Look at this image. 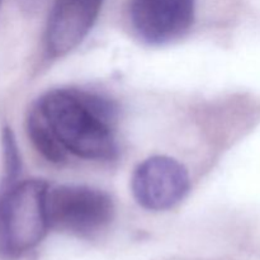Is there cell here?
I'll use <instances>...</instances> for the list:
<instances>
[{"label": "cell", "instance_id": "cell-1", "mask_svg": "<svg viewBox=\"0 0 260 260\" xmlns=\"http://www.w3.org/2000/svg\"><path fill=\"white\" fill-rule=\"evenodd\" d=\"M33 111L66 152L88 160H111L117 154V106L81 89H56L41 96Z\"/></svg>", "mask_w": 260, "mask_h": 260}, {"label": "cell", "instance_id": "cell-2", "mask_svg": "<svg viewBox=\"0 0 260 260\" xmlns=\"http://www.w3.org/2000/svg\"><path fill=\"white\" fill-rule=\"evenodd\" d=\"M47 190L48 184L41 179L7 184L0 194V258L19 259L43 240L51 229Z\"/></svg>", "mask_w": 260, "mask_h": 260}, {"label": "cell", "instance_id": "cell-3", "mask_svg": "<svg viewBox=\"0 0 260 260\" xmlns=\"http://www.w3.org/2000/svg\"><path fill=\"white\" fill-rule=\"evenodd\" d=\"M46 208L51 229L75 235L98 233L111 222L114 212L107 193L86 185L48 187Z\"/></svg>", "mask_w": 260, "mask_h": 260}, {"label": "cell", "instance_id": "cell-4", "mask_svg": "<svg viewBox=\"0 0 260 260\" xmlns=\"http://www.w3.org/2000/svg\"><path fill=\"white\" fill-rule=\"evenodd\" d=\"M131 188L141 207L150 211L170 210L187 196L189 175L175 159L151 156L135 169Z\"/></svg>", "mask_w": 260, "mask_h": 260}, {"label": "cell", "instance_id": "cell-5", "mask_svg": "<svg viewBox=\"0 0 260 260\" xmlns=\"http://www.w3.org/2000/svg\"><path fill=\"white\" fill-rule=\"evenodd\" d=\"M194 0H128L135 32L149 45H165L183 37L194 20Z\"/></svg>", "mask_w": 260, "mask_h": 260}, {"label": "cell", "instance_id": "cell-6", "mask_svg": "<svg viewBox=\"0 0 260 260\" xmlns=\"http://www.w3.org/2000/svg\"><path fill=\"white\" fill-rule=\"evenodd\" d=\"M104 0H55L46 25V50L51 57L73 51L91 29Z\"/></svg>", "mask_w": 260, "mask_h": 260}, {"label": "cell", "instance_id": "cell-7", "mask_svg": "<svg viewBox=\"0 0 260 260\" xmlns=\"http://www.w3.org/2000/svg\"><path fill=\"white\" fill-rule=\"evenodd\" d=\"M27 131L33 146L46 160L60 164L68 156L66 150L61 146L56 137L51 134L40 116L30 108L27 118Z\"/></svg>", "mask_w": 260, "mask_h": 260}, {"label": "cell", "instance_id": "cell-8", "mask_svg": "<svg viewBox=\"0 0 260 260\" xmlns=\"http://www.w3.org/2000/svg\"><path fill=\"white\" fill-rule=\"evenodd\" d=\"M2 141L3 152H4L5 180H7V184H12L17 180L20 173V155L12 129L8 127L3 129Z\"/></svg>", "mask_w": 260, "mask_h": 260}, {"label": "cell", "instance_id": "cell-9", "mask_svg": "<svg viewBox=\"0 0 260 260\" xmlns=\"http://www.w3.org/2000/svg\"><path fill=\"white\" fill-rule=\"evenodd\" d=\"M2 4H3V0H0V8H2Z\"/></svg>", "mask_w": 260, "mask_h": 260}]
</instances>
